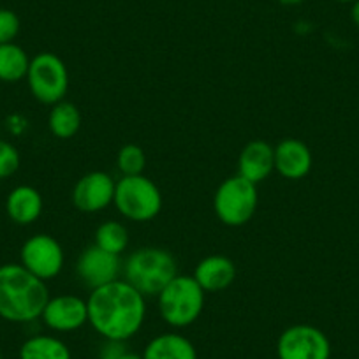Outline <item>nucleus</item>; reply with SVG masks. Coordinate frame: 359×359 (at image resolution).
Masks as SVG:
<instances>
[{
	"label": "nucleus",
	"instance_id": "39448f33",
	"mask_svg": "<svg viewBox=\"0 0 359 359\" xmlns=\"http://www.w3.org/2000/svg\"><path fill=\"white\" fill-rule=\"evenodd\" d=\"M113 205L123 219L148 222L161 213L162 194L157 185L144 175L122 176L116 182Z\"/></svg>",
	"mask_w": 359,
	"mask_h": 359
},
{
	"label": "nucleus",
	"instance_id": "4468645a",
	"mask_svg": "<svg viewBox=\"0 0 359 359\" xmlns=\"http://www.w3.org/2000/svg\"><path fill=\"white\" fill-rule=\"evenodd\" d=\"M313 157L303 141L287 137L275 147V171L287 180H302L310 172Z\"/></svg>",
	"mask_w": 359,
	"mask_h": 359
},
{
	"label": "nucleus",
	"instance_id": "f03ea898",
	"mask_svg": "<svg viewBox=\"0 0 359 359\" xmlns=\"http://www.w3.org/2000/svg\"><path fill=\"white\" fill-rule=\"evenodd\" d=\"M50 299L46 282L22 264L0 266V317L9 323L27 324L41 319Z\"/></svg>",
	"mask_w": 359,
	"mask_h": 359
},
{
	"label": "nucleus",
	"instance_id": "f8f14e48",
	"mask_svg": "<svg viewBox=\"0 0 359 359\" xmlns=\"http://www.w3.org/2000/svg\"><path fill=\"white\" fill-rule=\"evenodd\" d=\"M41 319L51 331L71 333L88 324V305L76 294L53 296L48 299Z\"/></svg>",
	"mask_w": 359,
	"mask_h": 359
},
{
	"label": "nucleus",
	"instance_id": "a211bd4d",
	"mask_svg": "<svg viewBox=\"0 0 359 359\" xmlns=\"http://www.w3.org/2000/svg\"><path fill=\"white\" fill-rule=\"evenodd\" d=\"M20 359H72L71 348L53 334H36L20 347Z\"/></svg>",
	"mask_w": 359,
	"mask_h": 359
},
{
	"label": "nucleus",
	"instance_id": "a878e982",
	"mask_svg": "<svg viewBox=\"0 0 359 359\" xmlns=\"http://www.w3.org/2000/svg\"><path fill=\"white\" fill-rule=\"evenodd\" d=\"M8 129L13 134H22L23 129H27V120L20 115H13L8 118Z\"/></svg>",
	"mask_w": 359,
	"mask_h": 359
},
{
	"label": "nucleus",
	"instance_id": "f3484780",
	"mask_svg": "<svg viewBox=\"0 0 359 359\" xmlns=\"http://www.w3.org/2000/svg\"><path fill=\"white\" fill-rule=\"evenodd\" d=\"M143 359H198V351L187 337L180 333H161L144 347Z\"/></svg>",
	"mask_w": 359,
	"mask_h": 359
},
{
	"label": "nucleus",
	"instance_id": "7ed1b4c3",
	"mask_svg": "<svg viewBox=\"0 0 359 359\" xmlns=\"http://www.w3.org/2000/svg\"><path fill=\"white\" fill-rule=\"evenodd\" d=\"M123 280L129 282L144 298L161 294L162 289L178 275V264L171 252L158 247H143L123 262Z\"/></svg>",
	"mask_w": 359,
	"mask_h": 359
},
{
	"label": "nucleus",
	"instance_id": "0eeeda50",
	"mask_svg": "<svg viewBox=\"0 0 359 359\" xmlns=\"http://www.w3.org/2000/svg\"><path fill=\"white\" fill-rule=\"evenodd\" d=\"M27 83L34 99L43 104L53 106L64 101L69 90V72L58 55L43 51L30 58Z\"/></svg>",
	"mask_w": 359,
	"mask_h": 359
},
{
	"label": "nucleus",
	"instance_id": "9b49d317",
	"mask_svg": "<svg viewBox=\"0 0 359 359\" xmlns=\"http://www.w3.org/2000/svg\"><path fill=\"white\" fill-rule=\"evenodd\" d=\"M116 182L104 171L81 176L72 189V205L83 213H97L113 205Z\"/></svg>",
	"mask_w": 359,
	"mask_h": 359
},
{
	"label": "nucleus",
	"instance_id": "2eb2a0df",
	"mask_svg": "<svg viewBox=\"0 0 359 359\" xmlns=\"http://www.w3.org/2000/svg\"><path fill=\"white\" fill-rule=\"evenodd\" d=\"M192 277L205 292L226 291L236 280V264L226 255H208L199 261Z\"/></svg>",
	"mask_w": 359,
	"mask_h": 359
},
{
	"label": "nucleus",
	"instance_id": "cd10ccee",
	"mask_svg": "<svg viewBox=\"0 0 359 359\" xmlns=\"http://www.w3.org/2000/svg\"><path fill=\"white\" fill-rule=\"evenodd\" d=\"M282 6H299L302 2H305V0H278Z\"/></svg>",
	"mask_w": 359,
	"mask_h": 359
},
{
	"label": "nucleus",
	"instance_id": "dca6fc26",
	"mask_svg": "<svg viewBox=\"0 0 359 359\" xmlns=\"http://www.w3.org/2000/svg\"><path fill=\"white\" fill-rule=\"evenodd\" d=\"M43 196L30 185H18L13 189L6 199L8 217L18 226H30L43 213Z\"/></svg>",
	"mask_w": 359,
	"mask_h": 359
},
{
	"label": "nucleus",
	"instance_id": "1a4fd4ad",
	"mask_svg": "<svg viewBox=\"0 0 359 359\" xmlns=\"http://www.w3.org/2000/svg\"><path fill=\"white\" fill-rule=\"evenodd\" d=\"M64 248L50 234H34L20 250V264L43 282L58 277L64 269Z\"/></svg>",
	"mask_w": 359,
	"mask_h": 359
},
{
	"label": "nucleus",
	"instance_id": "c756f323",
	"mask_svg": "<svg viewBox=\"0 0 359 359\" xmlns=\"http://www.w3.org/2000/svg\"><path fill=\"white\" fill-rule=\"evenodd\" d=\"M337 2H351V4H352L354 0H337Z\"/></svg>",
	"mask_w": 359,
	"mask_h": 359
},
{
	"label": "nucleus",
	"instance_id": "5701e85b",
	"mask_svg": "<svg viewBox=\"0 0 359 359\" xmlns=\"http://www.w3.org/2000/svg\"><path fill=\"white\" fill-rule=\"evenodd\" d=\"M20 168V151L9 141L0 140V180L9 178Z\"/></svg>",
	"mask_w": 359,
	"mask_h": 359
},
{
	"label": "nucleus",
	"instance_id": "ddd939ff",
	"mask_svg": "<svg viewBox=\"0 0 359 359\" xmlns=\"http://www.w3.org/2000/svg\"><path fill=\"white\" fill-rule=\"evenodd\" d=\"M275 171V148L262 140L245 144L238 157V175L259 185Z\"/></svg>",
	"mask_w": 359,
	"mask_h": 359
},
{
	"label": "nucleus",
	"instance_id": "412c9836",
	"mask_svg": "<svg viewBox=\"0 0 359 359\" xmlns=\"http://www.w3.org/2000/svg\"><path fill=\"white\" fill-rule=\"evenodd\" d=\"M94 243L102 250L109 252V254L122 255L126 252L127 245H129L127 227L122 222H116V220H108V222L101 224L97 227Z\"/></svg>",
	"mask_w": 359,
	"mask_h": 359
},
{
	"label": "nucleus",
	"instance_id": "c85d7f7f",
	"mask_svg": "<svg viewBox=\"0 0 359 359\" xmlns=\"http://www.w3.org/2000/svg\"><path fill=\"white\" fill-rule=\"evenodd\" d=\"M120 359H143V358H141V355H140V354H134V352L127 351V352H126V354H123V355H122V358H120Z\"/></svg>",
	"mask_w": 359,
	"mask_h": 359
},
{
	"label": "nucleus",
	"instance_id": "bb28decb",
	"mask_svg": "<svg viewBox=\"0 0 359 359\" xmlns=\"http://www.w3.org/2000/svg\"><path fill=\"white\" fill-rule=\"evenodd\" d=\"M351 18H352V23L359 29V0H354V2H352Z\"/></svg>",
	"mask_w": 359,
	"mask_h": 359
},
{
	"label": "nucleus",
	"instance_id": "6ab92c4d",
	"mask_svg": "<svg viewBox=\"0 0 359 359\" xmlns=\"http://www.w3.org/2000/svg\"><path fill=\"white\" fill-rule=\"evenodd\" d=\"M48 127L58 140H71L81 129V113L76 108V104L64 99L51 106V111L48 115Z\"/></svg>",
	"mask_w": 359,
	"mask_h": 359
},
{
	"label": "nucleus",
	"instance_id": "b1692460",
	"mask_svg": "<svg viewBox=\"0 0 359 359\" xmlns=\"http://www.w3.org/2000/svg\"><path fill=\"white\" fill-rule=\"evenodd\" d=\"M20 18L11 9H0V44L15 43L20 34Z\"/></svg>",
	"mask_w": 359,
	"mask_h": 359
},
{
	"label": "nucleus",
	"instance_id": "9d476101",
	"mask_svg": "<svg viewBox=\"0 0 359 359\" xmlns=\"http://www.w3.org/2000/svg\"><path fill=\"white\" fill-rule=\"evenodd\" d=\"M122 269L120 255L109 254L95 243L86 247L76 261V273L90 291L118 280Z\"/></svg>",
	"mask_w": 359,
	"mask_h": 359
},
{
	"label": "nucleus",
	"instance_id": "f257e3e1",
	"mask_svg": "<svg viewBox=\"0 0 359 359\" xmlns=\"http://www.w3.org/2000/svg\"><path fill=\"white\" fill-rule=\"evenodd\" d=\"M86 305L88 324L104 340H130L147 319V298L123 278L94 289Z\"/></svg>",
	"mask_w": 359,
	"mask_h": 359
},
{
	"label": "nucleus",
	"instance_id": "7c9ffc66",
	"mask_svg": "<svg viewBox=\"0 0 359 359\" xmlns=\"http://www.w3.org/2000/svg\"><path fill=\"white\" fill-rule=\"evenodd\" d=\"M0 359H2V352H0Z\"/></svg>",
	"mask_w": 359,
	"mask_h": 359
},
{
	"label": "nucleus",
	"instance_id": "aec40b11",
	"mask_svg": "<svg viewBox=\"0 0 359 359\" xmlns=\"http://www.w3.org/2000/svg\"><path fill=\"white\" fill-rule=\"evenodd\" d=\"M30 57L16 43L0 44V81L18 83L27 78Z\"/></svg>",
	"mask_w": 359,
	"mask_h": 359
},
{
	"label": "nucleus",
	"instance_id": "20e7f679",
	"mask_svg": "<svg viewBox=\"0 0 359 359\" xmlns=\"http://www.w3.org/2000/svg\"><path fill=\"white\" fill-rule=\"evenodd\" d=\"M206 292L192 275H176L157 296L158 313L168 326L184 330L201 317Z\"/></svg>",
	"mask_w": 359,
	"mask_h": 359
},
{
	"label": "nucleus",
	"instance_id": "6e6552de",
	"mask_svg": "<svg viewBox=\"0 0 359 359\" xmlns=\"http://www.w3.org/2000/svg\"><path fill=\"white\" fill-rule=\"evenodd\" d=\"M278 359H330L331 341L312 324H294L282 331L277 341Z\"/></svg>",
	"mask_w": 359,
	"mask_h": 359
},
{
	"label": "nucleus",
	"instance_id": "393cba45",
	"mask_svg": "<svg viewBox=\"0 0 359 359\" xmlns=\"http://www.w3.org/2000/svg\"><path fill=\"white\" fill-rule=\"evenodd\" d=\"M126 352V341L106 340V344L101 347V352H99V359H120Z\"/></svg>",
	"mask_w": 359,
	"mask_h": 359
},
{
	"label": "nucleus",
	"instance_id": "4be33fe9",
	"mask_svg": "<svg viewBox=\"0 0 359 359\" xmlns=\"http://www.w3.org/2000/svg\"><path fill=\"white\" fill-rule=\"evenodd\" d=\"M144 165H147V155L143 148L137 144H126L120 148L116 155V168L122 172V176L143 175Z\"/></svg>",
	"mask_w": 359,
	"mask_h": 359
},
{
	"label": "nucleus",
	"instance_id": "423d86ee",
	"mask_svg": "<svg viewBox=\"0 0 359 359\" xmlns=\"http://www.w3.org/2000/svg\"><path fill=\"white\" fill-rule=\"evenodd\" d=\"M257 185L234 175L224 180L213 196L217 219L229 227H241L252 220L257 210Z\"/></svg>",
	"mask_w": 359,
	"mask_h": 359
}]
</instances>
